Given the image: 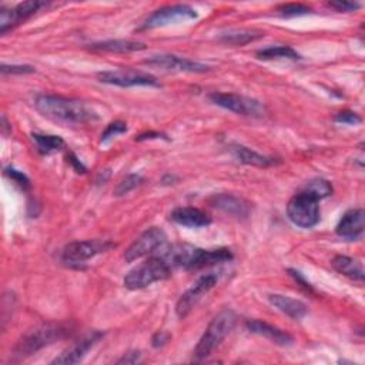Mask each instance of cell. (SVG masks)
Listing matches in <instances>:
<instances>
[{"mask_svg":"<svg viewBox=\"0 0 365 365\" xmlns=\"http://www.w3.org/2000/svg\"><path fill=\"white\" fill-rule=\"evenodd\" d=\"M38 110L53 120L63 121L70 125H84L99 118L97 113L90 108L84 101L56 96V94H40L36 99Z\"/></svg>","mask_w":365,"mask_h":365,"instance_id":"obj_1","label":"cell"},{"mask_svg":"<svg viewBox=\"0 0 365 365\" xmlns=\"http://www.w3.org/2000/svg\"><path fill=\"white\" fill-rule=\"evenodd\" d=\"M163 259L170 267H183L186 270H200L204 267L227 263L232 260V253L228 249L203 250L187 245L170 247Z\"/></svg>","mask_w":365,"mask_h":365,"instance_id":"obj_2","label":"cell"},{"mask_svg":"<svg viewBox=\"0 0 365 365\" xmlns=\"http://www.w3.org/2000/svg\"><path fill=\"white\" fill-rule=\"evenodd\" d=\"M235 322H237V315L232 310L225 308L221 313H218L211 320L203 337L200 338L194 349V356L197 359L207 358L221 344V341L231 332Z\"/></svg>","mask_w":365,"mask_h":365,"instance_id":"obj_3","label":"cell"},{"mask_svg":"<svg viewBox=\"0 0 365 365\" xmlns=\"http://www.w3.org/2000/svg\"><path fill=\"white\" fill-rule=\"evenodd\" d=\"M66 334V328L59 324H43L40 327H36L19 339L13 349V356L16 359H22L33 355L42 348L52 345L55 341L64 338Z\"/></svg>","mask_w":365,"mask_h":365,"instance_id":"obj_4","label":"cell"},{"mask_svg":"<svg viewBox=\"0 0 365 365\" xmlns=\"http://www.w3.org/2000/svg\"><path fill=\"white\" fill-rule=\"evenodd\" d=\"M172 276V267L163 257H153L133 269L125 277V287L142 290L157 281H164Z\"/></svg>","mask_w":365,"mask_h":365,"instance_id":"obj_5","label":"cell"},{"mask_svg":"<svg viewBox=\"0 0 365 365\" xmlns=\"http://www.w3.org/2000/svg\"><path fill=\"white\" fill-rule=\"evenodd\" d=\"M318 198L301 190L297 193L287 206V215L293 224L301 228H311L320 221Z\"/></svg>","mask_w":365,"mask_h":365,"instance_id":"obj_6","label":"cell"},{"mask_svg":"<svg viewBox=\"0 0 365 365\" xmlns=\"http://www.w3.org/2000/svg\"><path fill=\"white\" fill-rule=\"evenodd\" d=\"M210 100L225 108L230 110L232 113L241 114V116H249V117H264L267 110L266 106L252 97H246V96H241V94H234V93H211L210 94Z\"/></svg>","mask_w":365,"mask_h":365,"instance_id":"obj_7","label":"cell"},{"mask_svg":"<svg viewBox=\"0 0 365 365\" xmlns=\"http://www.w3.org/2000/svg\"><path fill=\"white\" fill-rule=\"evenodd\" d=\"M114 245L108 240H86V241H73L67 245L63 250L62 260L69 264H82L97 254L106 253L113 249Z\"/></svg>","mask_w":365,"mask_h":365,"instance_id":"obj_8","label":"cell"},{"mask_svg":"<svg viewBox=\"0 0 365 365\" xmlns=\"http://www.w3.org/2000/svg\"><path fill=\"white\" fill-rule=\"evenodd\" d=\"M166 240H167V237L162 228L152 227V228L146 230L143 234H140L133 241V245L126 250V253H125L126 262L133 263L139 259H143V257L155 253L157 249H160L164 245Z\"/></svg>","mask_w":365,"mask_h":365,"instance_id":"obj_9","label":"cell"},{"mask_svg":"<svg viewBox=\"0 0 365 365\" xmlns=\"http://www.w3.org/2000/svg\"><path fill=\"white\" fill-rule=\"evenodd\" d=\"M193 19H197V12L187 5L166 6L150 15L142 25V29H156L181 22H189Z\"/></svg>","mask_w":365,"mask_h":365,"instance_id":"obj_10","label":"cell"},{"mask_svg":"<svg viewBox=\"0 0 365 365\" xmlns=\"http://www.w3.org/2000/svg\"><path fill=\"white\" fill-rule=\"evenodd\" d=\"M97 79L101 83L118 86V87H135V86H155L159 87V80L149 74L135 70H107L97 73Z\"/></svg>","mask_w":365,"mask_h":365,"instance_id":"obj_11","label":"cell"},{"mask_svg":"<svg viewBox=\"0 0 365 365\" xmlns=\"http://www.w3.org/2000/svg\"><path fill=\"white\" fill-rule=\"evenodd\" d=\"M49 4L39 2V0H29V2L19 4L16 8L0 9V33L5 35L15 26L21 25L35 13H38L40 9L46 8Z\"/></svg>","mask_w":365,"mask_h":365,"instance_id":"obj_12","label":"cell"},{"mask_svg":"<svg viewBox=\"0 0 365 365\" xmlns=\"http://www.w3.org/2000/svg\"><path fill=\"white\" fill-rule=\"evenodd\" d=\"M218 281V277L215 274H207L203 276L201 279H198V281L189 290L186 291L177 305H176V313L180 318H186L189 315V313L193 310V307L197 304V301L207 294Z\"/></svg>","mask_w":365,"mask_h":365,"instance_id":"obj_13","label":"cell"},{"mask_svg":"<svg viewBox=\"0 0 365 365\" xmlns=\"http://www.w3.org/2000/svg\"><path fill=\"white\" fill-rule=\"evenodd\" d=\"M149 66H155V67H160L164 70H176V72H184V73H206L210 70V66L190 60V59H184V57H179L174 55H160V56H153L152 59L145 62Z\"/></svg>","mask_w":365,"mask_h":365,"instance_id":"obj_14","label":"cell"},{"mask_svg":"<svg viewBox=\"0 0 365 365\" xmlns=\"http://www.w3.org/2000/svg\"><path fill=\"white\" fill-rule=\"evenodd\" d=\"M365 224V214L362 208H352L348 210L337 224V234L347 240H356L364 232Z\"/></svg>","mask_w":365,"mask_h":365,"instance_id":"obj_15","label":"cell"},{"mask_svg":"<svg viewBox=\"0 0 365 365\" xmlns=\"http://www.w3.org/2000/svg\"><path fill=\"white\" fill-rule=\"evenodd\" d=\"M101 337H103V334L97 332V331L89 334L80 342H77L74 347H72L70 349L64 351L57 358H55L52 361V364H64V365H67V364H77V362H80L87 355V352L100 341Z\"/></svg>","mask_w":365,"mask_h":365,"instance_id":"obj_16","label":"cell"},{"mask_svg":"<svg viewBox=\"0 0 365 365\" xmlns=\"http://www.w3.org/2000/svg\"><path fill=\"white\" fill-rule=\"evenodd\" d=\"M210 203L215 208L238 218H246L250 214V204L232 194H215L210 198Z\"/></svg>","mask_w":365,"mask_h":365,"instance_id":"obj_17","label":"cell"},{"mask_svg":"<svg viewBox=\"0 0 365 365\" xmlns=\"http://www.w3.org/2000/svg\"><path fill=\"white\" fill-rule=\"evenodd\" d=\"M170 218L180 225L191 228L207 227L211 224V217L206 211L194 207H179L173 210Z\"/></svg>","mask_w":365,"mask_h":365,"instance_id":"obj_18","label":"cell"},{"mask_svg":"<svg viewBox=\"0 0 365 365\" xmlns=\"http://www.w3.org/2000/svg\"><path fill=\"white\" fill-rule=\"evenodd\" d=\"M246 325L250 332L262 335V337L273 341L277 345L286 347V345L293 344V341H294V338L288 332H286L266 321H262V320H250V321H247Z\"/></svg>","mask_w":365,"mask_h":365,"instance_id":"obj_19","label":"cell"},{"mask_svg":"<svg viewBox=\"0 0 365 365\" xmlns=\"http://www.w3.org/2000/svg\"><path fill=\"white\" fill-rule=\"evenodd\" d=\"M269 300L279 311H281L283 314H286L294 320H301L308 313V308L303 301L291 298L288 296L271 294V296H269Z\"/></svg>","mask_w":365,"mask_h":365,"instance_id":"obj_20","label":"cell"},{"mask_svg":"<svg viewBox=\"0 0 365 365\" xmlns=\"http://www.w3.org/2000/svg\"><path fill=\"white\" fill-rule=\"evenodd\" d=\"M93 52H103V53H132L140 52L146 49L145 43L133 42V40H106L100 43H93L89 47Z\"/></svg>","mask_w":365,"mask_h":365,"instance_id":"obj_21","label":"cell"},{"mask_svg":"<svg viewBox=\"0 0 365 365\" xmlns=\"http://www.w3.org/2000/svg\"><path fill=\"white\" fill-rule=\"evenodd\" d=\"M331 264L339 274H342L354 281H358V283L364 281V276H365L364 269L356 260L347 257V256H335L332 259Z\"/></svg>","mask_w":365,"mask_h":365,"instance_id":"obj_22","label":"cell"},{"mask_svg":"<svg viewBox=\"0 0 365 365\" xmlns=\"http://www.w3.org/2000/svg\"><path fill=\"white\" fill-rule=\"evenodd\" d=\"M231 152L241 163H245V164H250V166H256V167H269V166L274 164L273 159L259 155L257 152H253L245 146H232Z\"/></svg>","mask_w":365,"mask_h":365,"instance_id":"obj_23","label":"cell"},{"mask_svg":"<svg viewBox=\"0 0 365 365\" xmlns=\"http://www.w3.org/2000/svg\"><path fill=\"white\" fill-rule=\"evenodd\" d=\"M264 33L260 30H232V32L223 33L220 36V42L225 45H232V46H245L257 39H262Z\"/></svg>","mask_w":365,"mask_h":365,"instance_id":"obj_24","label":"cell"},{"mask_svg":"<svg viewBox=\"0 0 365 365\" xmlns=\"http://www.w3.org/2000/svg\"><path fill=\"white\" fill-rule=\"evenodd\" d=\"M33 142L42 155H52L64 147V140L59 136L50 135H33Z\"/></svg>","mask_w":365,"mask_h":365,"instance_id":"obj_25","label":"cell"},{"mask_svg":"<svg viewBox=\"0 0 365 365\" xmlns=\"http://www.w3.org/2000/svg\"><path fill=\"white\" fill-rule=\"evenodd\" d=\"M259 59L263 60H273V59H291V60H298L301 56L291 47L288 46H276V47H267L263 49L257 53Z\"/></svg>","mask_w":365,"mask_h":365,"instance_id":"obj_26","label":"cell"},{"mask_svg":"<svg viewBox=\"0 0 365 365\" xmlns=\"http://www.w3.org/2000/svg\"><path fill=\"white\" fill-rule=\"evenodd\" d=\"M304 191H307L308 194L314 196L315 198L318 200H322L328 196L332 194V186L330 181L324 180V179H314V180H310L304 187H303Z\"/></svg>","mask_w":365,"mask_h":365,"instance_id":"obj_27","label":"cell"},{"mask_svg":"<svg viewBox=\"0 0 365 365\" xmlns=\"http://www.w3.org/2000/svg\"><path fill=\"white\" fill-rule=\"evenodd\" d=\"M145 181V179L139 174H130L126 179L121 180L118 183V186L114 189V196L120 197V196H126L129 194L132 190H135L136 187H139L142 183Z\"/></svg>","mask_w":365,"mask_h":365,"instance_id":"obj_28","label":"cell"},{"mask_svg":"<svg viewBox=\"0 0 365 365\" xmlns=\"http://www.w3.org/2000/svg\"><path fill=\"white\" fill-rule=\"evenodd\" d=\"M128 132V125L123 123V121H114V123L108 125L107 129L103 132L101 135V143L108 142L110 139H113L117 135H123Z\"/></svg>","mask_w":365,"mask_h":365,"instance_id":"obj_29","label":"cell"},{"mask_svg":"<svg viewBox=\"0 0 365 365\" xmlns=\"http://www.w3.org/2000/svg\"><path fill=\"white\" fill-rule=\"evenodd\" d=\"M279 12H281L283 16H301L307 15L311 12V9L305 5L301 4H290V5H283L279 8Z\"/></svg>","mask_w":365,"mask_h":365,"instance_id":"obj_30","label":"cell"},{"mask_svg":"<svg viewBox=\"0 0 365 365\" xmlns=\"http://www.w3.org/2000/svg\"><path fill=\"white\" fill-rule=\"evenodd\" d=\"M0 72L4 74H28V73H35L36 69L28 64H2Z\"/></svg>","mask_w":365,"mask_h":365,"instance_id":"obj_31","label":"cell"},{"mask_svg":"<svg viewBox=\"0 0 365 365\" xmlns=\"http://www.w3.org/2000/svg\"><path fill=\"white\" fill-rule=\"evenodd\" d=\"M335 121H337V123L355 126V125L361 123V117H359L356 113H354V111L345 110V111H339V113L335 116Z\"/></svg>","mask_w":365,"mask_h":365,"instance_id":"obj_32","label":"cell"},{"mask_svg":"<svg viewBox=\"0 0 365 365\" xmlns=\"http://www.w3.org/2000/svg\"><path fill=\"white\" fill-rule=\"evenodd\" d=\"M6 176H9L16 184H19L22 189H28L29 186H30V181H29V179L23 174V173H21V172H18V170H15V169H6Z\"/></svg>","mask_w":365,"mask_h":365,"instance_id":"obj_33","label":"cell"},{"mask_svg":"<svg viewBox=\"0 0 365 365\" xmlns=\"http://www.w3.org/2000/svg\"><path fill=\"white\" fill-rule=\"evenodd\" d=\"M330 6L338 12H354L359 8L358 4H352V2H331Z\"/></svg>","mask_w":365,"mask_h":365,"instance_id":"obj_34","label":"cell"},{"mask_svg":"<svg viewBox=\"0 0 365 365\" xmlns=\"http://www.w3.org/2000/svg\"><path fill=\"white\" fill-rule=\"evenodd\" d=\"M169 339H170V334H167L164 331H159V332L155 334L152 342H153V347L159 348V347H163L164 344H167Z\"/></svg>","mask_w":365,"mask_h":365,"instance_id":"obj_35","label":"cell"},{"mask_svg":"<svg viewBox=\"0 0 365 365\" xmlns=\"http://www.w3.org/2000/svg\"><path fill=\"white\" fill-rule=\"evenodd\" d=\"M142 359V354L139 351H133V352H129L126 354L123 358L118 359L117 362L118 364H136Z\"/></svg>","mask_w":365,"mask_h":365,"instance_id":"obj_36","label":"cell"},{"mask_svg":"<svg viewBox=\"0 0 365 365\" xmlns=\"http://www.w3.org/2000/svg\"><path fill=\"white\" fill-rule=\"evenodd\" d=\"M290 273H291V276H293V277H294V279H296V281H298V283H300V284H301V286H303V287H304V288H307V290H310V291H311V290H313V287H311V286H310V283H307V281H305V280H304V279H303V277H301V274H300V273H298V271H294V270H290Z\"/></svg>","mask_w":365,"mask_h":365,"instance_id":"obj_37","label":"cell"},{"mask_svg":"<svg viewBox=\"0 0 365 365\" xmlns=\"http://www.w3.org/2000/svg\"><path fill=\"white\" fill-rule=\"evenodd\" d=\"M70 163L74 164V167H76V170H77L79 173H84V172H86V169L83 167V164H82L74 156H70Z\"/></svg>","mask_w":365,"mask_h":365,"instance_id":"obj_38","label":"cell"},{"mask_svg":"<svg viewBox=\"0 0 365 365\" xmlns=\"http://www.w3.org/2000/svg\"><path fill=\"white\" fill-rule=\"evenodd\" d=\"M157 137H162V135L159 133H146V135H142L137 137V140H146V139H157Z\"/></svg>","mask_w":365,"mask_h":365,"instance_id":"obj_39","label":"cell"}]
</instances>
